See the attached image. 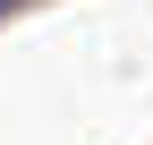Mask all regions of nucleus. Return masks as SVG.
Here are the masks:
<instances>
[{"mask_svg":"<svg viewBox=\"0 0 153 145\" xmlns=\"http://www.w3.org/2000/svg\"><path fill=\"white\" fill-rule=\"evenodd\" d=\"M17 9H26V0H0V17H17Z\"/></svg>","mask_w":153,"mask_h":145,"instance_id":"obj_1","label":"nucleus"}]
</instances>
